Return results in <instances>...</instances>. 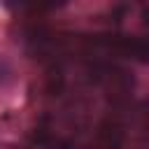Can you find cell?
Wrapping results in <instances>:
<instances>
[{
    "instance_id": "1",
    "label": "cell",
    "mask_w": 149,
    "mask_h": 149,
    "mask_svg": "<svg viewBox=\"0 0 149 149\" xmlns=\"http://www.w3.org/2000/svg\"><path fill=\"white\" fill-rule=\"evenodd\" d=\"M14 12H49L63 7L68 0H5Z\"/></svg>"
}]
</instances>
